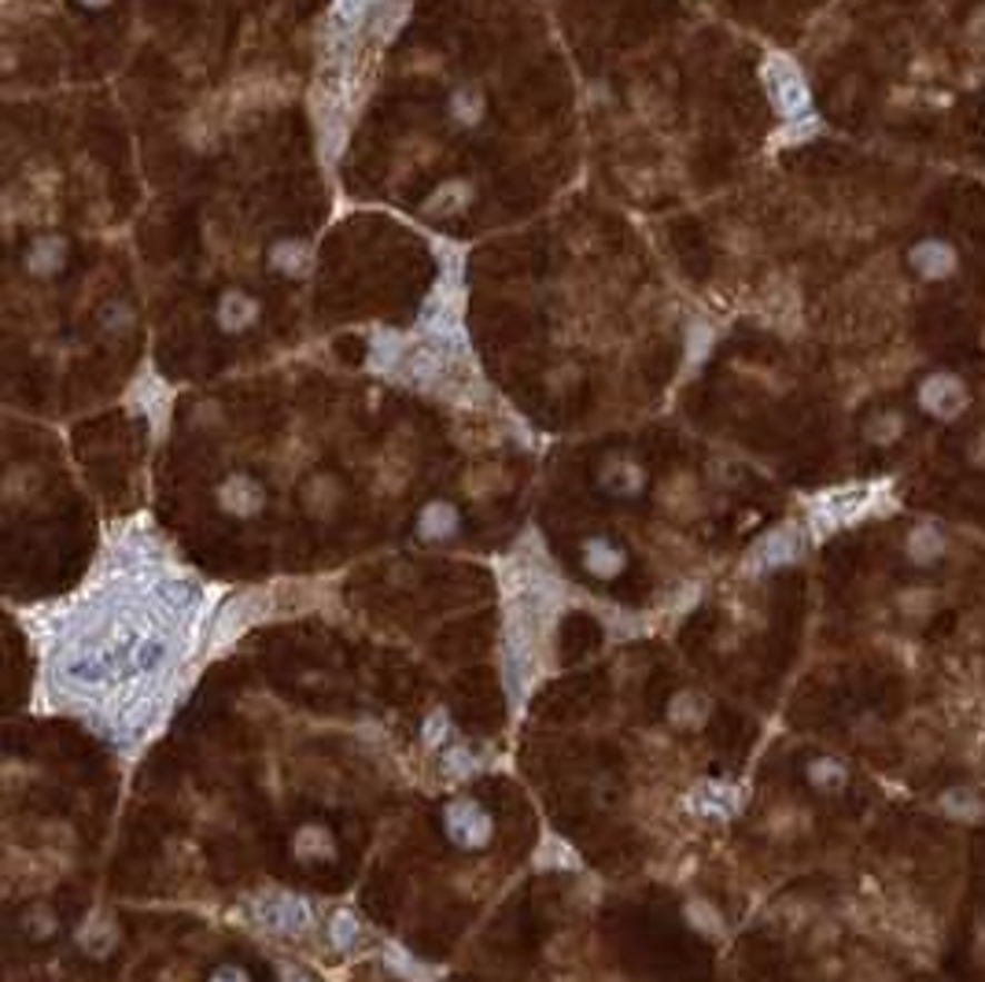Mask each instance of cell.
I'll return each mask as SVG.
<instances>
[{
    "label": "cell",
    "mask_w": 985,
    "mask_h": 982,
    "mask_svg": "<svg viewBox=\"0 0 985 982\" xmlns=\"http://www.w3.org/2000/svg\"><path fill=\"white\" fill-rule=\"evenodd\" d=\"M439 831L458 853H484L495 846V813L480 799H450L439 809Z\"/></svg>",
    "instance_id": "cell-1"
},
{
    "label": "cell",
    "mask_w": 985,
    "mask_h": 982,
    "mask_svg": "<svg viewBox=\"0 0 985 982\" xmlns=\"http://www.w3.org/2000/svg\"><path fill=\"white\" fill-rule=\"evenodd\" d=\"M255 920H259L262 931L277 934V939H304L315 923V909H310L307 897L277 891L255 901Z\"/></svg>",
    "instance_id": "cell-2"
},
{
    "label": "cell",
    "mask_w": 985,
    "mask_h": 982,
    "mask_svg": "<svg viewBox=\"0 0 985 982\" xmlns=\"http://www.w3.org/2000/svg\"><path fill=\"white\" fill-rule=\"evenodd\" d=\"M764 82H768L772 103L779 108L783 119H805L808 108H813V97H808L802 71H797L790 60H783V56H772V60L764 63Z\"/></svg>",
    "instance_id": "cell-3"
},
{
    "label": "cell",
    "mask_w": 985,
    "mask_h": 982,
    "mask_svg": "<svg viewBox=\"0 0 985 982\" xmlns=\"http://www.w3.org/2000/svg\"><path fill=\"white\" fill-rule=\"evenodd\" d=\"M288 857L304 869H318V864H332L340 857V839L326 820H304L288 831Z\"/></svg>",
    "instance_id": "cell-4"
},
{
    "label": "cell",
    "mask_w": 985,
    "mask_h": 982,
    "mask_svg": "<svg viewBox=\"0 0 985 982\" xmlns=\"http://www.w3.org/2000/svg\"><path fill=\"white\" fill-rule=\"evenodd\" d=\"M579 569L601 584L620 581L628 573V547L613 536H587L579 543Z\"/></svg>",
    "instance_id": "cell-5"
},
{
    "label": "cell",
    "mask_w": 985,
    "mask_h": 982,
    "mask_svg": "<svg viewBox=\"0 0 985 982\" xmlns=\"http://www.w3.org/2000/svg\"><path fill=\"white\" fill-rule=\"evenodd\" d=\"M215 499L222 506V514L237 517V522H248V517H259L266 510V488L251 473H229L215 488Z\"/></svg>",
    "instance_id": "cell-6"
},
{
    "label": "cell",
    "mask_w": 985,
    "mask_h": 982,
    "mask_svg": "<svg viewBox=\"0 0 985 982\" xmlns=\"http://www.w3.org/2000/svg\"><path fill=\"white\" fill-rule=\"evenodd\" d=\"M598 488L613 495V499H639V495L650 488V477H646L639 458L609 455L598 469Z\"/></svg>",
    "instance_id": "cell-7"
},
{
    "label": "cell",
    "mask_w": 985,
    "mask_h": 982,
    "mask_svg": "<svg viewBox=\"0 0 985 982\" xmlns=\"http://www.w3.org/2000/svg\"><path fill=\"white\" fill-rule=\"evenodd\" d=\"M414 533L421 543H432V547H444V543H455L461 536V510L450 499H432L417 510Z\"/></svg>",
    "instance_id": "cell-8"
},
{
    "label": "cell",
    "mask_w": 985,
    "mask_h": 982,
    "mask_svg": "<svg viewBox=\"0 0 985 982\" xmlns=\"http://www.w3.org/2000/svg\"><path fill=\"white\" fill-rule=\"evenodd\" d=\"M399 374L417 380V385H428V380L444 377L447 369V344L428 337L421 344H402V358H399Z\"/></svg>",
    "instance_id": "cell-9"
},
{
    "label": "cell",
    "mask_w": 985,
    "mask_h": 982,
    "mask_svg": "<svg viewBox=\"0 0 985 982\" xmlns=\"http://www.w3.org/2000/svg\"><path fill=\"white\" fill-rule=\"evenodd\" d=\"M74 939H78V950H82L86 956H92V961H103V956H111L115 945H119L122 928H119V920H115L108 909H97V912H89V916H86V923L78 928Z\"/></svg>",
    "instance_id": "cell-10"
},
{
    "label": "cell",
    "mask_w": 985,
    "mask_h": 982,
    "mask_svg": "<svg viewBox=\"0 0 985 982\" xmlns=\"http://www.w3.org/2000/svg\"><path fill=\"white\" fill-rule=\"evenodd\" d=\"M919 403H923V410L934 414V418H956V414L964 410V403H967V391L956 377L934 374L931 380H923Z\"/></svg>",
    "instance_id": "cell-11"
},
{
    "label": "cell",
    "mask_w": 985,
    "mask_h": 982,
    "mask_svg": "<svg viewBox=\"0 0 985 982\" xmlns=\"http://www.w3.org/2000/svg\"><path fill=\"white\" fill-rule=\"evenodd\" d=\"M709 713H713V702L702 695V691L694 687H683L676 691V695L668 698V724L676 727V732H702L705 724H709Z\"/></svg>",
    "instance_id": "cell-12"
},
{
    "label": "cell",
    "mask_w": 985,
    "mask_h": 982,
    "mask_svg": "<svg viewBox=\"0 0 985 982\" xmlns=\"http://www.w3.org/2000/svg\"><path fill=\"white\" fill-rule=\"evenodd\" d=\"M16 931L27 942H38V945L52 942L56 934H60V912H56V905H49V901H30L16 916Z\"/></svg>",
    "instance_id": "cell-13"
},
{
    "label": "cell",
    "mask_w": 985,
    "mask_h": 982,
    "mask_svg": "<svg viewBox=\"0 0 985 982\" xmlns=\"http://www.w3.org/2000/svg\"><path fill=\"white\" fill-rule=\"evenodd\" d=\"M299 495H304V506H307L310 517H332L344 503V488H340V480H336L332 473H315V477L304 484V492H299Z\"/></svg>",
    "instance_id": "cell-14"
},
{
    "label": "cell",
    "mask_w": 985,
    "mask_h": 982,
    "mask_svg": "<svg viewBox=\"0 0 985 982\" xmlns=\"http://www.w3.org/2000/svg\"><path fill=\"white\" fill-rule=\"evenodd\" d=\"M63 256H67L63 240L56 234H41L30 240L27 251H22V267H27V274H33V277H52L63 267Z\"/></svg>",
    "instance_id": "cell-15"
},
{
    "label": "cell",
    "mask_w": 985,
    "mask_h": 982,
    "mask_svg": "<svg viewBox=\"0 0 985 982\" xmlns=\"http://www.w3.org/2000/svg\"><path fill=\"white\" fill-rule=\"evenodd\" d=\"M259 321V299L240 292V288H229V292H222V299H218V326H222L226 333H240Z\"/></svg>",
    "instance_id": "cell-16"
},
{
    "label": "cell",
    "mask_w": 985,
    "mask_h": 982,
    "mask_svg": "<svg viewBox=\"0 0 985 982\" xmlns=\"http://www.w3.org/2000/svg\"><path fill=\"white\" fill-rule=\"evenodd\" d=\"M912 267L937 281V277H948L956 270V251L942 240H923V245L912 248Z\"/></svg>",
    "instance_id": "cell-17"
},
{
    "label": "cell",
    "mask_w": 985,
    "mask_h": 982,
    "mask_svg": "<svg viewBox=\"0 0 985 982\" xmlns=\"http://www.w3.org/2000/svg\"><path fill=\"white\" fill-rule=\"evenodd\" d=\"M270 262H273V270H281L288 277H304L315 259H310V248L304 245V240L285 237V240H277V245L270 248Z\"/></svg>",
    "instance_id": "cell-18"
},
{
    "label": "cell",
    "mask_w": 985,
    "mask_h": 982,
    "mask_svg": "<svg viewBox=\"0 0 985 982\" xmlns=\"http://www.w3.org/2000/svg\"><path fill=\"white\" fill-rule=\"evenodd\" d=\"M797 550H802V543H797L794 528H779V533H772L757 547V554H753V565H764V569H772V565L794 562Z\"/></svg>",
    "instance_id": "cell-19"
},
{
    "label": "cell",
    "mask_w": 985,
    "mask_h": 982,
    "mask_svg": "<svg viewBox=\"0 0 985 982\" xmlns=\"http://www.w3.org/2000/svg\"><path fill=\"white\" fill-rule=\"evenodd\" d=\"M469 196H472L469 181H447L444 189H436L432 196H428L421 211H425L428 218H436V215H455V211H461V207L469 204Z\"/></svg>",
    "instance_id": "cell-20"
},
{
    "label": "cell",
    "mask_w": 985,
    "mask_h": 982,
    "mask_svg": "<svg viewBox=\"0 0 985 982\" xmlns=\"http://www.w3.org/2000/svg\"><path fill=\"white\" fill-rule=\"evenodd\" d=\"M805 780L813 783L816 791H842L845 780H849V772H845L842 761H834V757H813L805 765Z\"/></svg>",
    "instance_id": "cell-21"
},
{
    "label": "cell",
    "mask_w": 985,
    "mask_h": 982,
    "mask_svg": "<svg viewBox=\"0 0 985 982\" xmlns=\"http://www.w3.org/2000/svg\"><path fill=\"white\" fill-rule=\"evenodd\" d=\"M326 931H329V942H332V950H355V942H358V934H362V920L355 916L351 909H336L332 916H329V923H326Z\"/></svg>",
    "instance_id": "cell-22"
},
{
    "label": "cell",
    "mask_w": 985,
    "mask_h": 982,
    "mask_svg": "<svg viewBox=\"0 0 985 982\" xmlns=\"http://www.w3.org/2000/svg\"><path fill=\"white\" fill-rule=\"evenodd\" d=\"M450 735H455V721H450V710L447 706H436L421 721V743L428 750H444L450 743Z\"/></svg>",
    "instance_id": "cell-23"
},
{
    "label": "cell",
    "mask_w": 985,
    "mask_h": 982,
    "mask_svg": "<svg viewBox=\"0 0 985 982\" xmlns=\"http://www.w3.org/2000/svg\"><path fill=\"white\" fill-rule=\"evenodd\" d=\"M450 111H455L458 122H466V126L480 122V115H484V92L477 86H458L455 97H450Z\"/></svg>",
    "instance_id": "cell-24"
},
{
    "label": "cell",
    "mask_w": 985,
    "mask_h": 982,
    "mask_svg": "<svg viewBox=\"0 0 985 982\" xmlns=\"http://www.w3.org/2000/svg\"><path fill=\"white\" fill-rule=\"evenodd\" d=\"M377 4H380V0H336L332 19L347 30H358V27H366V19L374 16Z\"/></svg>",
    "instance_id": "cell-25"
},
{
    "label": "cell",
    "mask_w": 985,
    "mask_h": 982,
    "mask_svg": "<svg viewBox=\"0 0 985 982\" xmlns=\"http://www.w3.org/2000/svg\"><path fill=\"white\" fill-rule=\"evenodd\" d=\"M908 550H912L915 562H934V558H942L945 539H942L937 528H915L912 539H908Z\"/></svg>",
    "instance_id": "cell-26"
},
{
    "label": "cell",
    "mask_w": 985,
    "mask_h": 982,
    "mask_svg": "<svg viewBox=\"0 0 985 982\" xmlns=\"http://www.w3.org/2000/svg\"><path fill=\"white\" fill-rule=\"evenodd\" d=\"M683 916H687V923H690L694 931H702V934H720V916H716V909L709 905V901L690 897L687 905H683Z\"/></svg>",
    "instance_id": "cell-27"
},
{
    "label": "cell",
    "mask_w": 985,
    "mask_h": 982,
    "mask_svg": "<svg viewBox=\"0 0 985 982\" xmlns=\"http://www.w3.org/2000/svg\"><path fill=\"white\" fill-rule=\"evenodd\" d=\"M207 982H255V979H251V972L245 964L222 961V964H215L211 972H207Z\"/></svg>",
    "instance_id": "cell-28"
},
{
    "label": "cell",
    "mask_w": 985,
    "mask_h": 982,
    "mask_svg": "<svg viewBox=\"0 0 985 982\" xmlns=\"http://www.w3.org/2000/svg\"><path fill=\"white\" fill-rule=\"evenodd\" d=\"M901 433V418H878V425H872V436L878 444H886L889 436H897Z\"/></svg>",
    "instance_id": "cell-29"
},
{
    "label": "cell",
    "mask_w": 985,
    "mask_h": 982,
    "mask_svg": "<svg viewBox=\"0 0 985 982\" xmlns=\"http://www.w3.org/2000/svg\"><path fill=\"white\" fill-rule=\"evenodd\" d=\"M281 982H310L299 968H281Z\"/></svg>",
    "instance_id": "cell-30"
},
{
    "label": "cell",
    "mask_w": 985,
    "mask_h": 982,
    "mask_svg": "<svg viewBox=\"0 0 985 982\" xmlns=\"http://www.w3.org/2000/svg\"><path fill=\"white\" fill-rule=\"evenodd\" d=\"M82 4H86V8H108L111 0H82Z\"/></svg>",
    "instance_id": "cell-31"
}]
</instances>
